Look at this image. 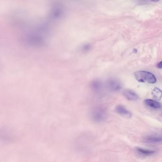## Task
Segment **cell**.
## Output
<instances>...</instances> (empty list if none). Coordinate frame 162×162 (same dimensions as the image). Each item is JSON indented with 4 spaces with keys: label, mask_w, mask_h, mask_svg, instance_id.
I'll use <instances>...</instances> for the list:
<instances>
[{
    "label": "cell",
    "mask_w": 162,
    "mask_h": 162,
    "mask_svg": "<svg viewBox=\"0 0 162 162\" xmlns=\"http://www.w3.org/2000/svg\"><path fill=\"white\" fill-rule=\"evenodd\" d=\"M135 78L140 82H147L154 84L156 82V78L153 74L146 71H138L134 73Z\"/></svg>",
    "instance_id": "6da1fadb"
},
{
    "label": "cell",
    "mask_w": 162,
    "mask_h": 162,
    "mask_svg": "<svg viewBox=\"0 0 162 162\" xmlns=\"http://www.w3.org/2000/svg\"><path fill=\"white\" fill-rule=\"evenodd\" d=\"M91 119L96 122H101L105 120L106 113L101 107H95L93 109L91 113Z\"/></svg>",
    "instance_id": "7a4b0ae2"
},
{
    "label": "cell",
    "mask_w": 162,
    "mask_h": 162,
    "mask_svg": "<svg viewBox=\"0 0 162 162\" xmlns=\"http://www.w3.org/2000/svg\"><path fill=\"white\" fill-rule=\"evenodd\" d=\"M107 89L111 91H117L122 88L121 83L116 78H110L106 83Z\"/></svg>",
    "instance_id": "3957f363"
},
{
    "label": "cell",
    "mask_w": 162,
    "mask_h": 162,
    "mask_svg": "<svg viewBox=\"0 0 162 162\" xmlns=\"http://www.w3.org/2000/svg\"><path fill=\"white\" fill-rule=\"evenodd\" d=\"M123 94L126 99L130 101H136L138 99V95L132 90H124Z\"/></svg>",
    "instance_id": "277c9868"
},
{
    "label": "cell",
    "mask_w": 162,
    "mask_h": 162,
    "mask_svg": "<svg viewBox=\"0 0 162 162\" xmlns=\"http://www.w3.org/2000/svg\"><path fill=\"white\" fill-rule=\"evenodd\" d=\"M116 112L121 116L126 118H129L132 116L130 112L127 110L124 106L119 105L116 107Z\"/></svg>",
    "instance_id": "5b68a950"
},
{
    "label": "cell",
    "mask_w": 162,
    "mask_h": 162,
    "mask_svg": "<svg viewBox=\"0 0 162 162\" xmlns=\"http://www.w3.org/2000/svg\"><path fill=\"white\" fill-rule=\"evenodd\" d=\"M144 101L148 106L153 109H158L161 107L160 103L155 100L150 99H145Z\"/></svg>",
    "instance_id": "8992f818"
},
{
    "label": "cell",
    "mask_w": 162,
    "mask_h": 162,
    "mask_svg": "<svg viewBox=\"0 0 162 162\" xmlns=\"http://www.w3.org/2000/svg\"><path fill=\"white\" fill-rule=\"evenodd\" d=\"M102 83L99 80H95L91 83V87L95 92H99L102 88Z\"/></svg>",
    "instance_id": "52a82bcc"
},
{
    "label": "cell",
    "mask_w": 162,
    "mask_h": 162,
    "mask_svg": "<svg viewBox=\"0 0 162 162\" xmlns=\"http://www.w3.org/2000/svg\"><path fill=\"white\" fill-rule=\"evenodd\" d=\"M153 97L156 100H160L162 97V91L157 88H154L152 92Z\"/></svg>",
    "instance_id": "ba28073f"
},
{
    "label": "cell",
    "mask_w": 162,
    "mask_h": 162,
    "mask_svg": "<svg viewBox=\"0 0 162 162\" xmlns=\"http://www.w3.org/2000/svg\"><path fill=\"white\" fill-rule=\"evenodd\" d=\"M137 150L143 155H153L155 153V151L153 150H149L147 149H142L141 148H137Z\"/></svg>",
    "instance_id": "9c48e42d"
},
{
    "label": "cell",
    "mask_w": 162,
    "mask_h": 162,
    "mask_svg": "<svg viewBox=\"0 0 162 162\" xmlns=\"http://www.w3.org/2000/svg\"><path fill=\"white\" fill-rule=\"evenodd\" d=\"M147 142L149 143H157L162 141V138L159 137H149L146 139Z\"/></svg>",
    "instance_id": "30bf717a"
},
{
    "label": "cell",
    "mask_w": 162,
    "mask_h": 162,
    "mask_svg": "<svg viewBox=\"0 0 162 162\" xmlns=\"http://www.w3.org/2000/svg\"><path fill=\"white\" fill-rule=\"evenodd\" d=\"M157 68H162V61L157 64Z\"/></svg>",
    "instance_id": "8fae6325"
},
{
    "label": "cell",
    "mask_w": 162,
    "mask_h": 162,
    "mask_svg": "<svg viewBox=\"0 0 162 162\" xmlns=\"http://www.w3.org/2000/svg\"><path fill=\"white\" fill-rule=\"evenodd\" d=\"M151 1H152V2H158V1H159V0H151Z\"/></svg>",
    "instance_id": "7c38bea8"
}]
</instances>
